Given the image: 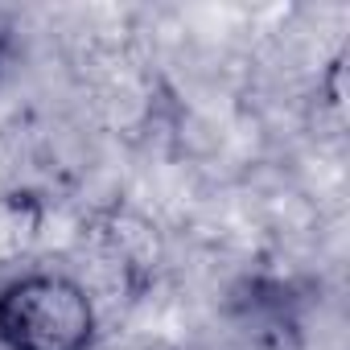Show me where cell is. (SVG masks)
I'll use <instances>...</instances> for the list:
<instances>
[{"label": "cell", "instance_id": "1", "mask_svg": "<svg viewBox=\"0 0 350 350\" xmlns=\"http://www.w3.org/2000/svg\"><path fill=\"white\" fill-rule=\"evenodd\" d=\"M95 305L66 272H21L0 288V346L5 350H91Z\"/></svg>", "mask_w": 350, "mask_h": 350}, {"label": "cell", "instance_id": "2", "mask_svg": "<svg viewBox=\"0 0 350 350\" xmlns=\"http://www.w3.org/2000/svg\"><path fill=\"white\" fill-rule=\"evenodd\" d=\"M42 211L33 202V194H9L0 198V264H9L21 252V239L13 235L17 227H38Z\"/></svg>", "mask_w": 350, "mask_h": 350}, {"label": "cell", "instance_id": "3", "mask_svg": "<svg viewBox=\"0 0 350 350\" xmlns=\"http://www.w3.org/2000/svg\"><path fill=\"white\" fill-rule=\"evenodd\" d=\"M9 54H13V29H9L5 17H0V75H5V66H9Z\"/></svg>", "mask_w": 350, "mask_h": 350}]
</instances>
